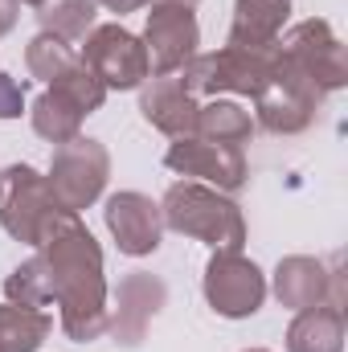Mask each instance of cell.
Segmentation results:
<instances>
[{"mask_svg":"<svg viewBox=\"0 0 348 352\" xmlns=\"http://www.w3.org/2000/svg\"><path fill=\"white\" fill-rule=\"evenodd\" d=\"M50 87L62 90V94H66V98H70V102H74L83 115H94V111L107 102V87L98 82V74L90 70L83 58H78V62H74V66H70V70H66L58 82H50Z\"/></svg>","mask_w":348,"mask_h":352,"instance_id":"obj_24","label":"cell"},{"mask_svg":"<svg viewBox=\"0 0 348 352\" xmlns=\"http://www.w3.org/2000/svg\"><path fill=\"white\" fill-rule=\"evenodd\" d=\"M279 54H283L291 66H299L324 94H332V90H340L348 82L345 41H340V37L332 33V25L320 21V16H307V21L291 25V29L279 37Z\"/></svg>","mask_w":348,"mask_h":352,"instance_id":"obj_7","label":"cell"},{"mask_svg":"<svg viewBox=\"0 0 348 352\" xmlns=\"http://www.w3.org/2000/svg\"><path fill=\"white\" fill-rule=\"evenodd\" d=\"M37 254L50 278V299L62 307L66 336L78 344L98 340L111 320V295L102 274V250L83 226V217L70 209H54L50 221L41 226Z\"/></svg>","mask_w":348,"mask_h":352,"instance_id":"obj_1","label":"cell"},{"mask_svg":"<svg viewBox=\"0 0 348 352\" xmlns=\"http://www.w3.org/2000/svg\"><path fill=\"white\" fill-rule=\"evenodd\" d=\"M83 62L107 90H135L148 82V54L123 25H98L83 37Z\"/></svg>","mask_w":348,"mask_h":352,"instance_id":"obj_10","label":"cell"},{"mask_svg":"<svg viewBox=\"0 0 348 352\" xmlns=\"http://www.w3.org/2000/svg\"><path fill=\"white\" fill-rule=\"evenodd\" d=\"M287 352H345V307L320 303L295 311L287 328Z\"/></svg>","mask_w":348,"mask_h":352,"instance_id":"obj_17","label":"cell"},{"mask_svg":"<svg viewBox=\"0 0 348 352\" xmlns=\"http://www.w3.org/2000/svg\"><path fill=\"white\" fill-rule=\"evenodd\" d=\"M164 299H168V287H164L156 274L131 270V274L119 278V287H115V307H111L107 332H111L123 349H135V344L148 336L152 320L160 316Z\"/></svg>","mask_w":348,"mask_h":352,"instance_id":"obj_13","label":"cell"},{"mask_svg":"<svg viewBox=\"0 0 348 352\" xmlns=\"http://www.w3.org/2000/svg\"><path fill=\"white\" fill-rule=\"evenodd\" d=\"M164 164L176 176H193L217 192H238L246 184V152L230 144H213L201 135H180L164 152Z\"/></svg>","mask_w":348,"mask_h":352,"instance_id":"obj_11","label":"cell"},{"mask_svg":"<svg viewBox=\"0 0 348 352\" xmlns=\"http://www.w3.org/2000/svg\"><path fill=\"white\" fill-rule=\"evenodd\" d=\"M193 135H201V140H213V144L242 148V144H250V135H254V119H250V111H246V107H238V102H226V98H213V102L197 107Z\"/></svg>","mask_w":348,"mask_h":352,"instance_id":"obj_18","label":"cell"},{"mask_svg":"<svg viewBox=\"0 0 348 352\" xmlns=\"http://www.w3.org/2000/svg\"><path fill=\"white\" fill-rule=\"evenodd\" d=\"M54 320L41 307H21L4 303L0 307V352H37L45 344Z\"/></svg>","mask_w":348,"mask_h":352,"instance_id":"obj_20","label":"cell"},{"mask_svg":"<svg viewBox=\"0 0 348 352\" xmlns=\"http://www.w3.org/2000/svg\"><path fill=\"white\" fill-rule=\"evenodd\" d=\"M160 221L176 234H184V238H197V242L213 246V250H242V242H246L242 205L230 201L226 192L201 184V180H180L164 192Z\"/></svg>","mask_w":348,"mask_h":352,"instance_id":"obj_2","label":"cell"},{"mask_svg":"<svg viewBox=\"0 0 348 352\" xmlns=\"http://www.w3.org/2000/svg\"><path fill=\"white\" fill-rule=\"evenodd\" d=\"M4 295H8V303H21V307H45V303H54L50 299V278H45L41 254L25 258V263L4 278Z\"/></svg>","mask_w":348,"mask_h":352,"instance_id":"obj_23","label":"cell"},{"mask_svg":"<svg viewBox=\"0 0 348 352\" xmlns=\"http://www.w3.org/2000/svg\"><path fill=\"white\" fill-rule=\"evenodd\" d=\"M279 66V45L270 50H242V45H226L217 54H193L184 66H180V82L184 90L197 98V94H221V90H234V94H259L270 74Z\"/></svg>","mask_w":348,"mask_h":352,"instance_id":"obj_3","label":"cell"},{"mask_svg":"<svg viewBox=\"0 0 348 352\" xmlns=\"http://www.w3.org/2000/svg\"><path fill=\"white\" fill-rule=\"evenodd\" d=\"M201 287H205V303L226 320L254 316L266 299V274L242 250H213Z\"/></svg>","mask_w":348,"mask_h":352,"instance_id":"obj_8","label":"cell"},{"mask_svg":"<svg viewBox=\"0 0 348 352\" xmlns=\"http://www.w3.org/2000/svg\"><path fill=\"white\" fill-rule=\"evenodd\" d=\"M107 176H111V152L98 144V140H70V144H58L54 160H50V192L62 209L70 213H83L90 209L102 188H107Z\"/></svg>","mask_w":348,"mask_h":352,"instance_id":"obj_4","label":"cell"},{"mask_svg":"<svg viewBox=\"0 0 348 352\" xmlns=\"http://www.w3.org/2000/svg\"><path fill=\"white\" fill-rule=\"evenodd\" d=\"M74 62H78V54H74L66 41L50 37V33H37V37L29 41V50H25V66H29V74L41 78V82H58Z\"/></svg>","mask_w":348,"mask_h":352,"instance_id":"obj_22","label":"cell"},{"mask_svg":"<svg viewBox=\"0 0 348 352\" xmlns=\"http://www.w3.org/2000/svg\"><path fill=\"white\" fill-rule=\"evenodd\" d=\"M291 16V0H234L230 41L242 50H270L283 37V25Z\"/></svg>","mask_w":348,"mask_h":352,"instance_id":"obj_16","label":"cell"},{"mask_svg":"<svg viewBox=\"0 0 348 352\" xmlns=\"http://www.w3.org/2000/svg\"><path fill=\"white\" fill-rule=\"evenodd\" d=\"M94 12H98V0H41L37 4L41 33H50L66 45L83 41L94 29Z\"/></svg>","mask_w":348,"mask_h":352,"instance_id":"obj_21","label":"cell"},{"mask_svg":"<svg viewBox=\"0 0 348 352\" xmlns=\"http://www.w3.org/2000/svg\"><path fill=\"white\" fill-rule=\"evenodd\" d=\"M98 4H102V8H111V12H119V16H123V12H135V8H148V4H152V0H98Z\"/></svg>","mask_w":348,"mask_h":352,"instance_id":"obj_26","label":"cell"},{"mask_svg":"<svg viewBox=\"0 0 348 352\" xmlns=\"http://www.w3.org/2000/svg\"><path fill=\"white\" fill-rule=\"evenodd\" d=\"M17 25V0H0V37Z\"/></svg>","mask_w":348,"mask_h":352,"instance_id":"obj_27","label":"cell"},{"mask_svg":"<svg viewBox=\"0 0 348 352\" xmlns=\"http://www.w3.org/2000/svg\"><path fill=\"white\" fill-rule=\"evenodd\" d=\"M246 352H266V349H246Z\"/></svg>","mask_w":348,"mask_h":352,"instance_id":"obj_30","label":"cell"},{"mask_svg":"<svg viewBox=\"0 0 348 352\" xmlns=\"http://www.w3.org/2000/svg\"><path fill=\"white\" fill-rule=\"evenodd\" d=\"M328 94L316 87L299 66H291L283 54H279V66L270 74V82L254 94V111H259V123L274 135H299L316 123V111Z\"/></svg>","mask_w":348,"mask_h":352,"instance_id":"obj_5","label":"cell"},{"mask_svg":"<svg viewBox=\"0 0 348 352\" xmlns=\"http://www.w3.org/2000/svg\"><path fill=\"white\" fill-rule=\"evenodd\" d=\"M62 209L45 184V176L29 164H8L0 168V230L25 246L41 242V226L50 213Z\"/></svg>","mask_w":348,"mask_h":352,"instance_id":"obj_6","label":"cell"},{"mask_svg":"<svg viewBox=\"0 0 348 352\" xmlns=\"http://www.w3.org/2000/svg\"><path fill=\"white\" fill-rule=\"evenodd\" d=\"M140 115L164 131V135H193V123H197V98L184 90L180 78L164 74V78H148L144 90H140Z\"/></svg>","mask_w":348,"mask_h":352,"instance_id":"obj_15","label":"cell"},{"mask_svg":"<svg viewBox=\"0 0 348 352\" xmlns=\"http://www.w3.org/2000/svg\"><path fill=\"white\" fill-rule=\"evenodd\" d=\"M274 295L291 311L320 307V303H332V307L345 303L340 299V274H332L320 258H307V254H291L274 266Z\"/></svg>","mask_w":348,"mask_h":352,"instance_id":"obj_14","label":"cell"},{"mask_svg":"<svg viewBox=\"0 0 348 352\" xmlns=\"http://www.w3.org/2000/svg\"><path fill=\"white\" fill-rule=\"evenodd\" d=\"M25 107V78L17 82L12 74H0V119H17Z\"/></svg>","mask_w":348,"mask_h":352,"instance_id":"obj_25","label":"cell"},{"mask_svg":"<svg viewBox=\"0 0 348 352\" xmlns=\"http://www.w3.org/2000/svg\"><path fill=\"white\" fill-rule=\"evenodd\" d=\"M144 54H148V78H164L180 74V66L197 54L201 45V29L193 8L168 4V0H152L148 25H144Z\"/></svg>","mask_w":348,"mask_h":352,"instance_id":"obj_9","label":"cell"},{"mask_svg":"<svg viewBox=\"0 0 348 352\" xmlns=\"http://www.w3.org/2000/svg\"><path fill=\"white\" fill-rule=\"evenodd\" d=\"M102 221L119 246V254L127 258H148L160 250V238H164V221H160V205L144 192H115L107 197V209H102Z\"/></svg>","mask_w":348,"mask_h":352,"instance_id":"obj_12","label":"cell"},{"mask_svg":"<svg viewBox=\"0 0 348 352\" xmlns=\"http://www.w3.org/2000/svg\"><path fill=\"white\" fill-rule=\"evenodd\" d=\"M168 4H184V8H193V4H197V0H168Z\"/></svg>","mask_w":348,"mask_h":352,"instance_id":"obj_28","label":"cell"},{"mask_svg":"<svg viewBox=\"0 0 348 352\" xmlns=\"http://www.w3.org/2000/svg\"><path fill=\"white\" fill-rule=\"evenodd\" d=\"M33 131L41 135V140H50V144H70V140H78V131H83V111L62 94V90H41L37 98H33Z\"/></svg>","mask_w":348,"mask_h":352,"instance_id":"obj_19","label":"cell"},{"mask_svg":"<svg viewBox=\"0 0 348 352\" xmlns=\"http://www.w3.org/2000/svg\"><path fill=\"white\" fill-rule=\"evenodd\" d=\"M17 4H33V8H37V4H41V0H17Z\"/></svg>","mask_w":348,"mask_h":352,"instance_id":"obj_29","label":"cell"}]
</instances>
